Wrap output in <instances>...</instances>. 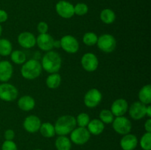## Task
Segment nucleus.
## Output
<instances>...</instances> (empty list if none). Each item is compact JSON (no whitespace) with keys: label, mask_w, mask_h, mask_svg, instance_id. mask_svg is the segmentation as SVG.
Here are the masks:
<instances>
[{"label":"nucleus","mask_w":151,"mask_h":150,"mask_svg":"<svg viewBox=\"0 0 151 150\" xmlns=\"http://www.w3.org/2000/svg\"><path fill=\"white\" fill-rule=\"evenodd\" d=\"M41 64L42 69L47 73H58L62 66L61 57L57 51L52 50L47 51V53L43 56Z\"/></svg>","instance_id":"nucleus-1"},{"label":"nucleus","mask_w":151,"mask_h":150,"mask_svg":"<svg viewBox=\"0 0 151 150\" xmlns=\"http://www.w3.org/2000/svg\"><path fill=\"white\" fill-rule=\"evenodd\" d=\"M76 126V119L75 116L72 115H63L60 116L54 125L55 133L58 135L65 136L70 134Z\"/></svg>","instance_id":"nucleus-2"},{"label":"nucleus","mask_w":151,"mask_h":150,"mask_svg":"<svg viewBox=\"0 0 151 150\" xmlns=\"http://www.w3.org/2000/svg\"><path fill=\"white\" fill-rule=\"evenodd\" d=\"M41 63L36 59H30L22 64L21 74L24 79L32 80L38 78L42 72Z\"/></svg>","instance_id":"nucleus-3"},{"label":"nucleus","mask_w":151,"mask_h":150,"mask_svg":"<svg viewBox=\"0 0 151 150\" xmlns=\"http://www.w3.org/2000/svg\"><path fill=\"white\" fill-rule=\"evenodd\" d=\"M99 49L105 53H111L116 47V38L111 34H103L98 37L97 42Z\"/></svg>","instance_id":"nucleus-4"},{"label":"nucleus","mask_w":151,"mask_h":150,"mask_svg":"<svg viewBox=\"0 0 151 150\" xmlns=\"http://www.w3.org/2000/svg\"><path fill=\"white\" fill-rule=\"evenodd\" d=\"M19 91L16 87L8 82L0 85V99L7 102L13 101L17 99Z\"/></svg>","instance_id":"nucleus-5"},{"label":"nucleus","mask_w":151,"mask_h":150,"mask_svg":"<svg viewBox=\"0 0 151 150\" xmlns=\"http://www.w3.org/2000/svg\"><path fill=\"white\" fill-rule=\"evenodd\" d=\"M114 130L119 135H125L131 132L132 129L131 121L125 116H118L114 119L112 122Z\"/></svg>","instance_id":"nucleus-6"},{"label":"nucleus","mask_w":151,"mask_h":150,"mask_svg":"<svg viewBox=\"0 0 151 150\" xmlns=\"http://www.w3.org/2000/svg\"><path fill=\"white\" fill-rule=\"evenodd\" d=\"M91 134L86 127H75L70 133V141L76 145H83L90 139Z\"/></svg>","instance_id":"nucleus-7"},{"label":"nucleus","mask_w":151,"mask_h":150,"mask_svg":"<svg viewBox=\"0 0 151 150\" xmlns=\"http://www.w3.org/2000/svg\"><path fill=\"white\" fill-rule=\"evenodd\" d=\"M102 99V93L97 88H91L86 93L83 102L86 107L88 108H94L101 102Z\"/></svg>","instance_id":"nucleus-8"},{"label":"nucleus","mask_w":151,"mask_h":150,"mask_svg":"<svg viewBox=\"0 0 151 150\" xmlns=\"http://www.w3.org/2000/svg\"><path fill=\"white\" fill-rule=\"evenodd\" d=\"M60 48L69 54H75L78 51L80 44L76 38L70 35H66L60 39Z\"/></svg>","instance_id":"nucleus-9"},{"label":"nucleus","mask_w":151,"mask_h":150,"mask_svg":"<svg viewBox=\"0 0 151 150\" xmlns=\"http://www.w3.org/2000/svg\"><path fill=\"white\" fill-rule=\"evenodd\" d=\"M55 11L60 17L69 19L75 16L74 5L66 0H60L55 4Z\"/></svg>","instance_id":"nucleus-10"},{"label":"nucleus","mask_w":151,"mask_h":150,"mask_svg":"<svg viewBox=\"0 0 151 150\" xmlns=\"http://www.w3.org/2000/svg\"><path fill=\"white\" fill-rule=\"evenodd\" d=\"M82 67L86 71L93 72L96 71L99 66V60L97 56L91 52H87L81 57Z\"/></svg>","instance_id":"nucleus-11"},{"label":"nucleus","mask_w":151,"mask_h":150,"mask_svg":"<svg viewBox=\"0 0 151 150\" xmlns=\"http://www.w3.org/2000/svg\"><path fill=\"white\" fill-rule=\"evenodd\" d=\"M146 107L147 105L139 101L132 103L128 107V113L130 116L134 120H140L146 116Z\"/></svg>","instance_id":"nucleus-12"},{"label":"nucleus","mask_w":151,"mask_h":150,"mask_svg":"<svg viewBox=\"0 0 151 150\" xmlns=\"http://www.w3.org/2000/svg\"><path fill=\"white\" fill-rule=\"evenodd\" d=\"M41 125V119L35 115H30L26 117L23 122L24 129L29 133H35L39 131Z\"/></svg>","instance_id":"nucleus-13"},{"label":"nucleus","mask_w":151,"mask_h":150,"mask_svg":"<svg viewBox=\"0 0 151 150\" xmlns=\"http://www.w3.org/2000/svg\"><path fill=\"white\" fill-rule=\"evenodd\" d=\"M54 41L55 39L50 34H39V35L36 38V44L38 48L42 51H49L54 48Z\"/></svg>","instance_id":"nucleus-14"},{"label":"nucleus","mask_w":151,"mask_h":150,"mask_svg":"<svg viewBox=\"0 0 151 150\" xmlns=\"http://www.w3.org/2000/svg\"><path fill=\"white\" fill-rule=\"evenodd\" d=\"M18 43L24 49H32L36 44V38L30 32H21L18 36Z\"/></svg>","instance_id":"nucleus-15"},{"label":"nucleus","mask_w":151,"mask_h":150,"mask_svg":"<svg viewBox=\"0 0 151 150\" xmlns=\"http://www.w3.org/2000/svg\"><path fill=\"white\" fill-rule=\"evenodd\" d=\"M128 103L125 99L119 98L115 100L111 106V111L116 117L123 116L128 112Z\"/></svg>","instance_id":"nucleus-16"},{"label":"nucleus","mask_w":151,"mask_h":150,"mask_svg":"<svg viewBox=\"0 0 151 150\" xmlns=\"http://www.w3.org/2000/svg\"><path fill=\"white\" fill-rule=\"evenodd\" d=\"M13 67L8 60L0 61V82H7L13 76Z\"/></svg>","instance_id":"nucleus-17"},{"label":"nucleus","mask_w":151,"mask_h":150,"mask_svg":"<svg viewBox=\"0 0 151 150\" xmlns=\"http://www.w3.org/2000/svg\"><path fill=\"white\" fill-rule=\"evenodd\" d=\"M119 144L122 150H134L138 145V138L134 134H126L121 138Z\"/></svg>","instance_id":"nucleus-18"},{"label":"nucleus","mask_w":151,"mask_h":150,"mask_svg":"<svg viewBox=\"0 0 151 150\" xmlns=\"http://www.w3.org/2000/svg\"><path fill=\"white\" fill-rule=\"evenodd\" d=\"M17 104L20 110L28 112L33 110L35 106V101L31 96L25 95L19 99Z\"/></svg>","instance_id":"nucleus-19"},{"label":"nucleus","mask_w":151,"mask_h":150,"mask_svg":"<svg viewBox=\"0 0 151 150\" xmlns=\"http://www.w3.org/2000/svg\"><path fill=\"white\" fill-rule=\"evenodd\" d=\"M87 129L91 135H99L103 133L105 129V124L98 119H94L90 120L89 123L87 125Z\"/></svg>","instance_id":"nucleus-20"},{"label":"nucleus","mask_w":151,"mask_h":150,"mask_svg":"<svg viewBox=\"0 0 151 150\" xmlns=\"http://www.w3.org/2000/svg\"><path fill=\"white\" fill-rule=\"evenodd\" d=\"M139 99L140 102L143 103L145 105H148L151 103V85L150 84L144 85L138 94Z\"/></svg>","instance_id":"nucleus-21"},{"label":"nucleus","mask_w":151,"mask_h":150,"mask_svg":"<svg viewBox=\"0 0 151 150\" xmlns=\"http://www.w3.org/2000/svg\"><path fill=\"white\" fill-rule=\"evenodd\" d=\"M55 146L57 150H71L72 141L65 135H58L55 142Z\"/></svg>","instance_id":"nucleus-22"},{"label":"nucleus","mask_w":151,"mask_h":150,"mask_svg":"<svg viewBox=\"0 0 151 150\" xmlns=\"http://www.w3.org/2000/svg\"><path fill=\"white\" fill-rule=\"evenodd\" d=\"M100 20L106 24H111L116 20V14L114 11L110 8H105L100 12Z\"/></svg>","instance_id":"nucleus-23"},{"label":"nucleus","mask_w":151,"mask_h":150,"mask_svg":"<svg viewBox=\"0 0 151 150\" xmlns=\"http://www.w3.org/2000/svg\"><path fill=\"white\" fill-rule=\"evenodd\" d=\"M61 76L58 73L50 74L46 79V85L50 89H56L61 84Z\"/></svg>","instance_id":"nucleus-24"},{"label":"nucleus","mask_w":151,"mask_h":150,"mask_svg":"<svg viewBox=\"0 0 151 150\" xmlns=\"http://www.w3.org/2000/svg\"><path fill=\"white\" fill-rule=\"evenodd\" d=\"M39 132L43 137L47 138H52L56 134L54 125L52 124L50 122H44L41 124Z\"/></svg>","instance_id":"nucleus-25"},{"label":"nucleus","mask_w":151,"mask_h":150,"mask_svg":"<svg viewBox=\"0 0 151 150\" xmlns=\"http://www.w3.org/2000/svg\"><path fill=\"white\" fill-rule=\"evenodd\" d=\"M10 59L16 65H22L27 61V55L22 50H14L10 53Z\"/></svg>","instance_id":"nucleus-26"},{"label":"nucleus","mask_w":151,"mask_h":150,"mask_svg":"<svg viewBox=\"0 0 151 150\" xmlns=\"http://www.w3.org/2000/svg\"><path fill=\"white\" fill-rule=\"evenodd\" d=\"M13 51V45L7 38H0V56H8Z\"/></svg>","instance_id":"nucleus-27"},{"label":"nucleus","mask_w":151,"mask_h":150,"mask_svg":"<svg viewBox=\"0 0 151 150\" xmlns=\"http://www.w3.org/2000/svg\"><path fill=\"white\" fill-rule=\"evenodd\" d=\"M98 39V36L97 34L93 32H86L83 36V42L85 45L88 46H93L96 45Z\"/></svg>","instance_id":"nucleus-28"},{"label":"nucleus","mask_w":151,"mask_h":150,"mask_svg":"<svg viewBox=\"0 0 151 150\" xmlns=\"http://www.w3.org/2000/svg\"><path fill=\"white\" fill-rule=\"evenodd\" d=\"M100 120L103 122L104 124H109L113 122L114 119V116L111 113L110 110L109 109H103L100 111Z\"/></svg>","instance_id":"nucleus-29"},{"label":"nucleus","mask_w":151,"mask_h":150,"mask_svg":"<svg viewBox=\"0 0 151 150\" xmlns=\"http://www.w3.org/2000/svg\"><path fill=\"white\" fill-rule=\"evenodd\" d=\"M140 146L143 150H151V132H146L142 136Z\"/></svg>","instance_id":"nucleus-30"},{"label":"nucleus","mask_w":151,"mask_h":150,"mask_svg":"<svg viewBox=\"0 0 151 150\" xmlns=\"http://www.w3.org/2000/svg\"><path fill=\"white\" fill-rule=\"evenodd\" d=\"M75 119H76L77 125L81 127H86L90 121L89 116L86 113H81L78 114Z\"/></svg>","instance_id":"nucleus-31"},{"label":"nucleus","mask_w":151,"mask_h":150,"mask_svg":"<svg viewBox=\"0 0 151 150\" xmlns=\"http://www.w3.org/2000/svg\"><path fill=\"white\" fill-rule=\"evenodd\" d=\"M74 11H75V15L83 16L87 14L88 12V7L86 3L79 2L74 6Z\"/></svg>","instance_id":"nucleus-32"},{"label":"nucleus","mask_w":151,"mask_h":150,"mask_svg":"<svg viewBox=\"0 0 151 150\" xmlns=\"http://www.w3.org/2000/svg\"><path fill=\"white\" fill-rule=\"evenodd\" d=\"M1 150H18L17 145L13 141H4L1 145Z\"/></svg>","instance_id":"nucleus-33"},{"label":"nucleus","mask_w":151,"mask_h":150,"mask_svg":"<svg viewBox=\"0 0 151 150\" xmlns=\"http://www.w3.org/2000/svg\"><path fill=\"white\" fill-rule=\"evenodd\" d=\"M49 29V26L45 21H41L37 25V30L40 34L47 33Z\"/></svg>","instance_id":"nucleus-34"},{"label":"nucleus","mask_w":151,"mask_h":150,"mask_svg":"<svg viewBox=\"0 0 151 150\" xmlns=\"http://www.w3.org/2000/svg\"><path fill=\"white\" fill-rule=\"evenodd\" d=\"M15 132L11 129H8L4 132V137L5 141H13L15 138Z\"/></svg>","instance_id":"nucleus-35"},{"label":"nucleus","mask_w":151,"mask_h":150,"mask_svg":"<svg viewBox=\"0 0 151 150\" xmlns=\"http://www.w3.org/2000/svg\"><path fill=\"white\" fill-rule=\"evenodd\" d=\"M8 19V14L4 10L0 9V24L4 23Z\"/></svg>","instance_id":"nucleus-36"},{"label":"nucleus","mask_w":151,"mask_h":150,"mask_svg":"<svg viewBox=\"0 0 151 150\" xmlns=\"http://www.w3.org/2000/svg\"><path fill=\"white\" fill-rule=\"evenodd\" d=\"M145 129L147 132H151V119L149 118L145 123Z\"/></svg>","instance_id":"nucleus-37"},{"label":"nucleus","mask_w":151,"mask_h":150,"mask_svg":"<svg viewBox=\"0 0 151 150\" xmlns=\"http://www.w3.org/2000/svg\"><path fill=\"white\" fill-rule=\"evenodd\" d=\"M146 116L148 118L151 117V106L150 104L147 105L146 107Z\"/></svg>","instance_id":"nucleus-38"},{"label":"nucleus","mask_w":151,"mask_h":150,"mask_svg":"<svg viewBox=\"0 0 151 150\" xmlns=\"http://www.w3.org/2000/svg\"><path fill=\"white\" fill-rule=\"evenodd\" d=\"M53 47H54V48H57V49L60 48V40H55L54 44H53Z\"/></svg>","instance_id":"nucleus-39"},{"label":"nucleus","mask_w":151,"mask_h":150,"mask_svg":"<svg viewBox=\"0 0 151 150\" xmlns=\"http://www.w3.org/2000/svg\"><path fill=\"white\" fill-rule=\"evenodd\" d=\"M1 33H2V26H1V24H0V37H1Z\"/></svg>","instance_id":"nucleus-40"},{"label":"nucleus","mask_w":151,"mask_h":150,"mask_svg":"<svg viewBox=\"0 0 151 150\" xmlns=\"http://www.w3.org/2000/svg\"><path fill=\"white\" fill-rule=\"evenodd\" d=\"M35 150H42V149H35Z\"/></svg>","instance_id":"nucleus-41"},{"label":"nucleus","mask_w":151,"mask_h":150,"mask_svg":"<svg viewBox=\"0 0 151 150\" xmlns=\"http://www.w3.org/2000/svg\"><path fill=\"white\" fill-rule=\"evenodd\" d=\"M0 60H1V56H0ZM0 61H1V60H0Z\"/></svg>","instance_id":"nucleus-42"}]
</instances>
